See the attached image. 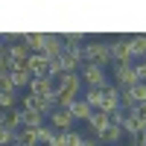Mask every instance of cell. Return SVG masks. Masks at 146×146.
I'll list each match as a JSON object with an SVG mask.
<instances>
[{
  "instance_id": "1",
  "label": "cell",
  "mask_w": 146,
  "mask_h": 146,
  "mask_svg": "<svg viewBox=\"0 0 146 146\" xmlns=\"http://www.w3.org/2000/svg\"><path fill=\"white\" fill-rule=\"evenodd\" d=\"M85 62L88 64H100V67H105L108 62H114L111 58V44H100V41L85 44Z\"/></svg>"
},
{
  "instance_id": "2",
  "label": "cell",
  "mask_w": 146,
  "mask_h": 146,
  "mask_svg": "<svg viewBox=\"0 0 146 146\" xmlns=\"http://www.w3.org/2000/svg\"><path fill=\"white\" fill-rule=\"evenodd\" d=\"M79 73H82V82L88 85V88H96V91L108 88V76H105V70L100 64H85Z\"/></svg>"
},
{
  "instance_id": "3",
  "label": "cell",
  "mask_w": 146,
  "mask_h": 146,
  "mask_svg": "<svg viewBox=\"0 0 146 146\" xmlns=\"http://www.w3.org/2000/svg\"><path fill=\"white\" fill-rule=\"evenodd\" d=\"M114 82L120 85V88H131V85H137V67L126 62V64H114Z\"/></svg>"
},
{
  "instance_id": "4",
  "label": "cell",
  "mask_w": 146,
  "mask_h": 146,
  "mask_svg": "<svg viewBox=\"0 0 146 146\" xmlns=\"http://www.w3.org/2000/svg\"><path fill=\"white\" fill-rule=\"evenodd\" d=\"M29 94H35V96H53L56 94V79L50 76V73H47V76H32Z\"/></svg>"
},
{
  "instance_id": "5",
  "label": "cell",
  "mask_w": 146,
  "mask_h": 146,
  "mask_svg": "<svg viewBox=\"0 0 146 146\" xmlns=\"http://www.w3.org/2000/svg\"><path fill=\"white\" fill-rule=\"evenodd\" d=\"M6 56H9V62H12V67H27V62H29V47L23 44V41H18V44H12L9 50H6ZM29 70V67H27Z\"/></svg>"
},
{
  "instance_id": "6",
  "label": "cell",
  "mask_w": 146,
  "mask_h": 146,
  "mask_svg": "<svg viewBox=\"0 0 146 146\" xmlns=\"http://www.w3.org/2000/svg\"><path fill=\"white\" fill-rule=\"evenodd\" d=\"M73 123H76V117L70 114V108H56V111L50 114V126L58 129V131H70Z\"/></svg>"
},
{
  "instance_id": "7",
  "label": "cell",
  "mask_w": 146,
  "mask_h": 146,
  "mask_svg": "<svg viewBox=\"0 0 146 146\" xmlns=\"http://www.w3.org/2000/svg\"><path fill=\"white\" fill-rule=\"evenodd\" d=\"M27 67H29L32 76H47V73H50V56L47 53H32Z\"/></svg>"
},
{
  "instance_id": "8",
  "label": "cell",
  "mask_w": 146,
  "mask_h": 146,
  "mask_svg": "<svg viewBox=\"0 0 146 146\" xmlns=\"http://www.w3.org/2000/svg\"><path fill=\"white\" fill-rule=\"evenodd\" d=\"M21 38L29 47V53H44L47 50V32H27V35H21Z\"/></svg>"
},
{
  "instance_id": "9",
  "label": "cell",
  "mask_w": 146,
  "mask_h": 146,
  "mask_svg": "<svg viewBox=\"0 0 146 146\" xmlns=\"http://www.w3.org/2000/svg\"><path fill=\"white\" fill-rule=\"evenodd\" d=\"M88 126H91V131H96V137H100L102 131L111 126V114H105V111H94L91 120H88Z\"/></svg>"
},
{
  "instance_id": "10",
  "label": "cell",
  "mask_w": 146,
  "mask_h": 146,
  "mask_svg": "<svg viewBox=\"0 0 146 146\" xmlns=\"http://www.w3.org/2000/svg\"><path fill=\"white\" fill-rule=\"evenodd\" d=\"M111 58H114V64H126V62H131L129 41H114V44H111Z\"/></svg>"
},
{
  "instance_id": "11",
  "label": "cell",
  "mask_w": 146,
  "mask_h": 146,
  "mask_svg": "<svg viewBox=\"0 0 146 146\" xmlns=\"http://www.w3.org/2000/svg\"><path fill=\"white\" fill-rule=\"evenodd\" d=\"M64 41H62V35H56V32H47V56H50V58H58V56H62L64 53Z\"/></svg>"
},
{
  "instance_id": "12",
  "label": "cell",
  "mask_w": 146,
  "mask_h": 146,
  "mask_svg": "<svg viewBox=\"0 0 146 146\" xmlns=\"http://www.w3.org/2000/svg\"><path fill=\"white\" fill-rule=\"evenodd\" d=\"M70 114L76 117V120H91V114H94V108L88 105V100H85V96H79L76 102L70 105Z\"/></svg>"
},
{
  "instance_id": "13",
  "label": "cell",
  "mask_w": 146,
  "mask_h": 146,
  "mask_svg": "<svg viewBox=\"0 0 146 146\" xmlns=\"http://www.w3.org/2000/svg\"><path fill=\"white\" fill-rule=\"evenodd\" d=\"M18 143H21V146H38V143H41V131L23 126V129L18 131Z\"/></svg>"
},
{
  "instance_id": "14",
  "label": "cell",
  "mask_w": 146,
  "mask_h": 146,
  "mask_svg": "<svg viewBox=\"0 0 146 146\" xmlns=\"http://www.w3.org/2000/svg\"><path fill=\"white\" fill-rule=\"evenodd\" d=\"M12 85L15 88H23V85H32V73L27 70V67H12Z\"/></svg>"
},
{
  "instance_id": "15",
  "label": "cell",
  "mask_w": 146,
  "mask_h": 146,
  "mask_svg": "<svg viewBox=\"0 0 146 146\" xmlns=\"http://www.w3.org/2000/svg\"><path fill=\"white\" fill-rule=\"evenodd\" d=\"M123 135H126V129L123 126H117V123H111L102 135H100V140H105V143H117V140H123Z\"/></svg>"
},
{
  "instance_id": "16",
  "label": "cell",
  "mask_w": 146,
  "mask_h": 146,
  "mask_svg": "<svg viewBox=\"0 0 146 146\" xmlns=\"http://www.w3.org/2000/svg\"><path fill=\"white\" fill-rule=\"evenodd\" d=\"M23 126L27 129H41L44 126V114L41 111H23Z\"/></svg>"
},
{
  "instance_id": "17",
  "label": "cell",
  "mask_w": 146,
  "mask_h": 146,
  "mask_svg": "<svg viewBox=\"0 0 146 146\" xmlns=\"http://www.w3.org/2000/svg\"><path fill=\"white\" fill-rule=\"evenodd\" d=\"M85 100H88V105L94 108V111H100V105H102V91L88 88V91H85Z\"/></svg>"
},
{
  "instance_id": "18",
  "label": "cell",
  "mask_w": 146,
  "mask_h": 146,
  "mask_svg": "<svg viewBox=\"0 0 146 146\" xmlns=\"http://www.w3.org/2000/svg\"><path fill=\"white\" fill-rule=\"evenodd\" d=\"M38 131H41V143H47V146H53L58 137V129H53V126H41Z\"/></svg>"
},
{
  "instance_id": "19",
  "label": "cell",
  "mask_w": 146,
  "mask_h": 146,
  "mask_svg": "<svg viewBox=\"0 0 146 146\" xmlns=\"http://www.w3.org/2000/svg\"><path fill=\"white\" fill-rule=\"evenodd\" d=\"M85 143H88V137H82L79 135V131H64V146H85Z\"/></svg>"
},
{
  "instance_id": "20",
  "label": "cell",
  "mask_w": 146,
  "mask_h": 146,
  "mask_svg": "<svg viewBox=\"0 0 146 146\" xmlns=\"http://www.w3.org/2000/svg\"><path fill=\"white\" fill-rule=\"evenodd\" d=\"M15 102H18V91L15 94H0V111H12Z\"/></svg>"
},
{
  "instance_id": "21",
  "label": "cell",
  "mask_w": 146,
  "mask_h": 146,
  "mask_svg": "<svg viewBox=\"0 0 146 146\" xmlns=\"http://www.w3.org/2000/svg\"><path fill=\"white\" fill-rule=\"evenodd\" d=\"M15 91H18V88L12 85V76L3 73V76H0V94H15Z\"/></svg>"
},
{
  "instance_id": "22",
  "label": "cell",
  "mask_w": 146,
  "mask_h": 146,
  "mask_svg": "<svg viewBox=\"0 0 146 146\" xmlns=\"http://www.w3.org/2000/svg\"><path fill=\"white\" fill-rule=\"evenodd\" d=\"M3 73H12V62H9L6 53H0V76H3Z\"/></svg>"
},
{
  "instance_id": "23",
  "label": "cell",
  "mask_w": 146,
  "mask_h": 146,
  "mask_svg": "<svg viewBox=\"0 0 146 146\" xmlns=\"http://www.w3.org/2000/svg\"><path fill=\"white\" fill-rule=\"evenodd\" d=\"M131 114H137V117L143 120V123H146V102H140V105H135V111H131Z\"/></svg>"
},
{
  "instance_id": "24",
  "label": "cell",
  "mask_w": 146,
  "mask_h": 146,
  "mask_svg": "<svg viewBox=\"0 0 146 146\" xmlns=\"http://www.w3.org/2000/svg\"><path fill=\"white\" fill-rule=\"evenodd\" d=\"M135 67H137V79L146 82V62H140V64H135Z\"/></svg>"
},
{
  "instance_id": "25",
  "label": "cell",
  "mask_w": 146,
  "mask_h": 146,
  "mask_svg": "<svg viewBox=\"0 0 146 146\" xmlns=\"http://www.w3.org/2000/svg\"><path fill=\"white\" fill-rule=\"evenodd\" d=\"M0 38H3V35H0ZM0 53H6V50H3V41H0Z\"/></svg>"
},
{
  "instance_id": "26",
  "label": "cell",
  "mask_w": 146,
  "mask_h": 146,
  "mask_svg": "<svg viewBox=\"0 0 146 146\" xmlns=\"http://www.w3.org/2000/svg\"><path fill=\"white\" fill-rule=\"evenodd\" d=\"M12 146H21V143H12Z\"/></svg>"
}]
</instances>
